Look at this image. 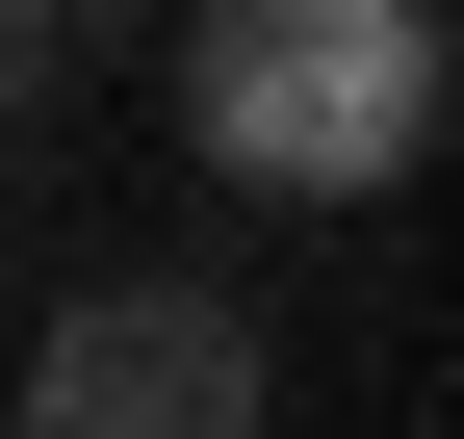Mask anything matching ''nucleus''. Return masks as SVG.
Wrapping results in <instances>:
<instances>
[{
  "label": "nucleus",
  "mask_w": 464,
  "mask_h": 439,
  "mask_svg": "<svg viewBox=\"0 0 464 439\" xmlns=\"http://www.w3.org/2000/svg\"><path fill=\"white\" fill-rule=\"evenodd\" d=\"M52 103H78V26H52V0H0V155H26Z\"/></svg>",
  "instance_id": "7ed1b4c3"
},
{
  "label": "nucleus",
  "mask_w": 464,
  "mask_h": 439,
  "mask_svg": "<svg viewBox=\"0 0 464 439\" xmlns=\"http://www.w3.org/2000/svg\"><path fill=\"white\" fill-rule=\"evenodd\" d=\"M258 414H284V362L207 259H130V285L0 337V439H258Z\"/></svg>",
  "instance_id": "f03ea898"
},
{
  "label": "nucleus",
  "mask_w": 464,
  "mask_h": 439,
  "mask_svg": "<svg viewBox=\"0 0 464 439\" xmlns=\"http://www.w3.org/2000/svg\"><path fill=\"white\" fill-rule=\"evenodd\" d=\"M181 130H207L232 207H387L439 155V26L413 0H207Z\"/></svg>",
  "instance_id": "f257e3e1"
},
{
  "label": "nucleus",
  "mask_w": 464,
  "mask_h": 439,
  "mask_svg": "<svg viewBox=\"0 0 464 439\" xmlns=\"http://www.w3.org/2000/svg\"><path fill=\"white\" fill-rule=\"evenodd\" d=\"M0 337H26V310H0Z\"/></svg>",
  "instance_id": "20e7f679"
}]
</instances>
